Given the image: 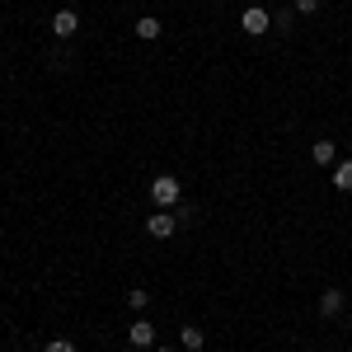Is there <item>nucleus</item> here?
Masks as SVG:
<instances>
[{"label": "nucleus", "instance_id": "nucleus-10", "mask_svg": "<svg viewBox=\"0 0 352 352\" xmlns=\"http://www.w3.org/2000/svg\"><path fill=\"white\" fill-rule=\"evenodd\" d=\"M310 155H315V164H338V146H333V141H315Z\"/></svg>", "mask_w": 352, "mask_h": 352}, {"label": "nucleus", "instance_id": "nucleus-1", "mask_svg": "<svg viewBox=\"0 0 352 352\" xmlns=\"http://www.w3.org/2000/svg\"><path fill=\"white\" fill-rule=\"evenodd\" d=\"M151 197H155L160 212H174V207L184 202V184H179L174 174H160V179H151Z\"/></svg>", "mask_w": 352, "mask_h": 352}, {"label": "nucleus", "instance_id": "nucleus-8", "mask_svg": "<svg viewBox=\"0 0 352 352\" xmlns=\"http://www.w3.org/2000/svg\"><path fill=\"white\" fill-rule=\"evenodd\" d=\"M179 343H184L188 352H202V343H207V333H202L197 324H184V329H179Z\"/></svg>", "mask_w": 352, "mask_h": 352}, {"label": "nucleus", "instance_id": "nucleus-11", "mask_svg": "<svg viewBox=\"0 0 352 352\" xmlns=\"http://www.w3.org/2000/svg\"><path fill=\"white\" fill-rule=\"evenodd\" d=\"M292 24H296V10H277V14H272V28H277V33H292Z\"/></svg>", "mask_w": 352, "mask_h": 352}, {"label": "nucleus", "instance_id": "nucleus-14", "mask_svg": "<svg viewBox=\"0 0 352 352\" xmlns=\"http://www.w3.org/2000/svg\"><path fill=\"white\" fill-rule=\"evenodd\" d=\"M292 10H296V14H315V10H320V0H296Z\"/></svg>", "mask_w": 352, "mask_h": 352}, {"label": "nucleus", "instance_id": "nucleus-12", "mask_svg": "<svg viewBox=\"0 0 352 352\" xmlns=\"http://www.w3.org/2000/svg\"><path fill=\"white\" fill-rule=\"evenodd\" d=\"M127 305H132V310H146V305H151V292L132 287V292H127Z\"/></svg>", "mask_w": 352, "mask_h": 352}, {"label": "nucleus", "instance_id": "nucleus-3", "mask_svg": "<svg viewBox=\"0 0 352 352\" xmlns=\"http://www.w3.org/2000/svg\"><path fill=\"white\" fill-rule=\"evenodd\" d=\"M146 230H151L155 240H169V235L179 230V212H155V217L146 221Z\"/></svg>", "mask_w": 352, "mask_h": 352}, {"label": "nucleus", "instance_id": "nucleus-5", "mask_svg": "<svg viewBox=\"0 0 352 352\" xmlns=\"http://www.w3.org/2000/svg\"><path fill=\"white\" fill-rule=\"evenodd\" d=\"M127 343H132V348H155V324H151V320H136V324L127 329Z\"/></svg>", "mask_w": 352, "mask_h": 352}, {"label": "nucleus", "instance_id": "nucleus-13", "mask_svg": "<svg viewBox=\"0 0 352 352\" xmlns=\"http://www.w3.org/2000/svg\"><path fill=\"white\" fill-rule=\"evenodd\" d=\"M43 352H76V343H71V338H47Z\"/></svg>", "mask_w": 352, "mask_h": 352}, {"label": "nucleus", "instance_id": "nucleus-9", "mask_svg": "<svg viewBox=\"0 0 352 352\" xmlns=\"http://www.w3.org/2000/svg\"><path fill=\"white\" fill-rule=\"evenodd\" d=\"M333 188H338V192H352V160H338V164H333Z\"/></svg>", "mask_w": 352, "mask_h": 352}, {"label": "nucleus", "instance_id": "nucleus-2", "mask_svg": "<svg viewBox=\"0 0 352 352\" xmlns=\"http://www.w3.org/2000/svg\"><path fill=\"white\" fill-rule=\"evenodd\" d=\"M240 28L249 33V38H263V33L272 28V14L263 10V5H249V10L240 14Z\"/></svg>", "mask_w": 352, "mask_h": 352}, {"label": "nucleus", "instance_id": "nucleus-4", "mask_svg": "<svg viewBox=\"0 0 352 352\" xmlns=\"http://www.w3.org/2000/svg\"><path fill=\"white\" fill-rule=\"evenodd\" d=\"M76 28H80V14L76 10H56L52 14V38H76Z\"/></svg>", "mask_w": 352, "mask_h": 352}, {"label": "nucleus", "instance_id": "nucleus-15", "mask_svg": "<svg viewBox=\"0 0 352 352\" xmlns=\"http://www.w3.org/2000/svg\"><path fill=\"white\" fill-rule=\"evenodd\" d=\"M155 352H179V348H155Z\"/></svg>", "mask_w": 352, "mask_h": 352}, {"label": "nucleus", "instance_id": "nucleus-6", "mask_svg": "<svg viewBox=\"0 0 352 352\" xmlns=\"http://www.w3.org/2000/svg\"><path fill=\"white\" fill-rule=\"evenodd\" d=\"M160 33H164V24L155 14H141V19H136V38H141V43H155Z\"/></svg>", "mask_w": 352, "mask_h": 352}, {"label": "nucleus", "instance_id": "nucleus-7", "mask_svg": "<svg viewBox=\"0 0 352 352\" xmlns=\"http://www.w3.org/2000/svg\"><path fill=\"white\" fill-rule=\"evenodd\" d=\"M320 315H324V320L343 315V292H338V287H329L324 296H320Z\"/></svg>", "mask_w": 352, "mask_h": 352}]
</instances>
